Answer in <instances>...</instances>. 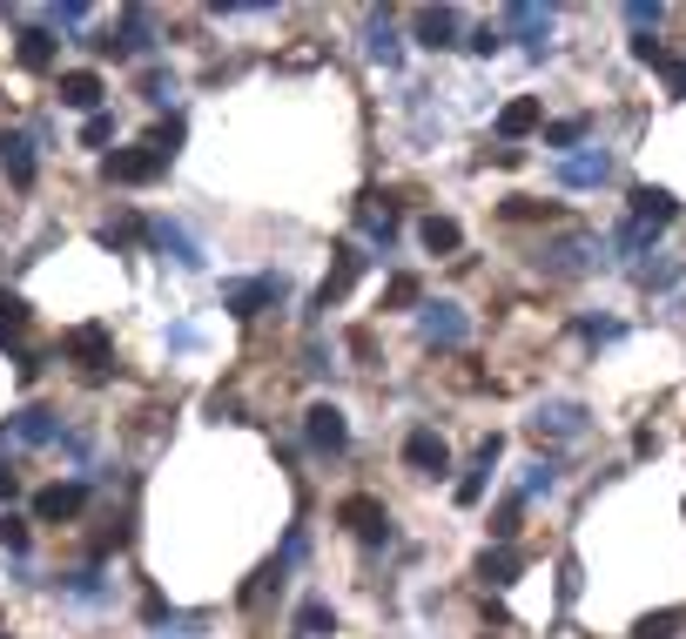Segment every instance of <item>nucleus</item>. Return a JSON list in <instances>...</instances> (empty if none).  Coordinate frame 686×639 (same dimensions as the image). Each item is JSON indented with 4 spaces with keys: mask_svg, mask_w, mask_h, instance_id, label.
<instances>
[{
    "mask_svg": "<svg viewBox=\"0 0 686 639\" xmlns=\"http://www.w3.org/2000/svg\"><path fill=\"white\" fill-rule=\"evenodd\" d=\"M282 297H290V284H282V276H242V284H222V310L236 316V324H256V316L276 310Z\"/></svg>",
    "mask_w": 686,
    "mask_h": 639,
    "instance_id": "1",
    "label": "nucleus"
},
{
    "mask_svg": "<svg viewBox=\"0 0 686 639\" xmlns=\"http://www.w3.org/2000/svg\"><path fill=\"white\" fill-rule=\"evenodd\" d=\"M61 357H68V364H81L88 377H108V364H115V330H108V324H74V330H61Z\"/></svg>",
    "mask_w": 686,
    "mask_h": 639,
    "instance_id": "2",
    "label": "nucleus"
},
{
    "mask_svg": "<svg viewBox=\"0 0 686 639\" xmlns=\"http://www.w3.org/2000/svg\"><path fill=\"white\" fill-rule=\"evenodd\" d=\"M81 511H88V478H55L34 492V526H68Z\"/></svg>",
    "mask_w": 686,
    "mask_h": 639,
    "instance_id": "3",
    "label": "nucleus"
},
{
    "mask_svg": "<svg viewBox=\"0 0 686 639\" xmlns=\"http://www.w3.org/2000/svg\"><path fill=\"white\" fill-rule=\"evenodd\" d=\"M498 34H505V41H532V55L545 61L552 55V41H545V34H552V8H539V0H512V8L498 14Z\"/></svg>",
    "mask_w": 686,
    "mask_h": 639,
    "instance_id": "4",
    "label": "nucleus"
},
{
    "mask_svg": "<svg viewBox=\"0 0 686 639\" xmlns=\"http://www.w3.org/2000/svg\"><path fill=\"white\" fill-rule=\"evenodd\" d=\"M161 169H169V162H161L148 142H129V148H108V155H101V176L121 182V189H142V182H155Z\"/></svg>",
    "mask_w": 686,
    "mask_h": 639,
    "instance_id": "5",
    "label": "nucleus"
},
{
    "mask_svg": "<svg viewBox=\"0 0 686 639\" xmlns=\"http://www.w3.org/2000/svg\"><path fill=\"white\" fill-rule=\"evenodd\" d=\"M418 337H424L431 350H465V337H471L465 303H424V310H418Z\"/></svg>",
    "mask_w": 686,
    "mask_h": 639,
    "instance_id": "6",
    "label": "nucleus"
},
{
    "mask_svg": "<svg viewBox=\"0 0 686 639\" xmlns=\"http://www.w3.org/2000/svg\"><path fill=\"white\" fill-rule=\"evenodd\" d=\"M337 526H350L363 545H390V511H384V498H371V492H350V498L337 505Z\"/></svg>",
    "mask_w": 686,
    "mask_h": 639,
    "instance_id": "7",
    "label": "nucleus"
},
{
    "mask_svg": "<svg viewBox=\"0 0 686 639\" xmlns=\"http://www.w3.org/2000/svg\"><path fill=\"white\" fill-rule=\"evenodd\" d=\"M303 445L323 451V458L350 451V418H344L337 405H310V411H303Z\"/></svg>",
    "mask_w": 686,
    "mask_h": 639,
    "instance_id": "8",
    "label": "nucleus"
},
{
    "mask_svg": "<svg viewBox=\"0 0 686 639\" xmlns=\"http://www.w3.org/2000/svg\"><path fill=\"white\" fill-rule=\"evenodd\" d=\"M148 250H161V263H176V269H202V243H195L176 216H155L148 222Z\"/></svg>",
    "mask_w": 686,
    "mask_h": 639,
    "instance_id": "9",
    "label": "nucleus"
},
{
    "mask_svg": "<svg viewBox=\"0 0 686 639\" xmlns=\"http://www.w3.org/2000/svg\"><path fill=\"white\" fill-rule=\"evenodd\" d=\"M363 263H371V256H363L357 243H337V263H330V276H323V284H316V297H310V316L316 310H330L350 284H357V276H363Z\"/></svg>",
    "mask_w": 686,
    "mask_h": 639,
    "instance_id": "10",
    "label": "nucleus"
},
{
    "mask_svg": "<svg viewBox=\"0 0 686 639\" xmlns=\"http://www.w3.org/2000/svg\"><path fill=\"white\" fill-rule=\"evenodd\" d=\"M404 465H411L418 478H444V471H452V445H444L431 424H418L411 437H404Z\"/></svg>",
    "mask_w": 686,
    "mask_h": 639,
    "instance_id": "11",
    "label": "nucleus"
},
{
    "mask_svg": "<svg viewBox=\"0 0 686 639\" xmlns=\"http://www.w3.org/2000/svg\"><path fill=\"white\" fill-rule=\"evenodd\" d=\"M586 424H592V411L573 405V397H552V405L532 411V431L539 437H586Z\"/></svg>",
    "mask_w": 686,
    "mask_h": 639,
    "instance_id": "12",
    "label": "nucleus"
},
{
    "mask_svg": "<svg viewBox=\"0 0 686 639\" xmlns=\"http://www.w3.org/2000/svg\"><path fill=\"white\" fill-rule=\"evenodd\" d=\"M108 101V82L95 68H61V108H81V114H101Z\"/></svg>",
    "mask_w": 686,
    "mask_h": 639,
    "instance_id": "13",
    "label": "nucleus"
},
{
    "mask_svg": "<svg viewBox=\"0 0 686 639\" xmlns=\"http://www.w3.org/2000/svg\"><path fill=\"white\" fill-rule=\"evenodd\" d=\"M558 182H565V189H599V182H613V155H605V148L565 155V162H558Z\"/></svg>",
    "mask_w": 686,
    "mask_h": 639,
    "instance_id": "14",
    "label": "nucleus"
},
{
    "mask_svg": "<svg viewBox=\"0 0 686 639\" xmlns=\"http://www.w3.org/2000/svg\"><path fill=\"white\" fill-rule=\"evenodd\" d=\"M539 129H545V101L539 95H518V101L498 108V135L505 142H525V135H539Z\"/></svg>",
    "mask_w": 686,
    "mask_h": 639,
    "instance_id": "15",
    "label": "nucleus"
},
{
    "mask_svg": "<svg viewBox=\"0 0 686 639\" xmlns=\"http://www.w3.org/2000/svg\"><path fill=\"white\" fill-rule=\"evenodd\" d=\"M21 445H61V411H48V405H27V411H14V424H8Z\"/></svg>",
    "mask_w": 686,
    "mask_h": 639,
    "instance_id": "16",
    "label": "nucleus"
},
{
    "mask_svg": "<svg viewBox=\"0 0 686 639\" xmlns=\"http://www.w3.org/2000/svg\"><path fill=\"white\" fill-rule=\"evenodd\" d=\"M599 256H592V243H579V236H565V243H552V250H539V269H552V276H586Z\"/></svg>",
    "mask_w": 686,
    "mask_h": 639,
    "instance_id": "17",
    "label": "nucleus"
},
{
    "mask_svg": "<svg viewBox=\"0 0 686 639\" xmlns=\"http://www.w3.org/2000/svg\"><path fill=\"white\" fill-rule=\"evenodd\" d=\"M14 55H21V68L48 74V68H55V55H61V48H55V27H21V34H14Z\"/></svg>",
    "mask_w": 686,
    "mask_h": 639,
    "instance_id": "18",
    "label": "nucleus"
},
{
    "mask_svg": "<svg viewBox=\"0 0 686 639\" xmlns=\"http://www.w3.org/2000/svg\"><path fill=\"white\" fill-rule=\"evenodd\" d=\"M418 48H431V55L458 48V14H452V8H424V14H418Z\"/></svg>",
    "mask_w": 686,
    "mask_h": 639,
    "instance_id": "19",
    "label": "nucleus"
},
{
    "mask_svg": "<svg viewBox=\"0 0 686 639\" xmlns=\"http://www.w3.org/2000/svg\"><path fill=\"white\" fill-rule=\"evenodd\" d=\"M633 216H639V222H653V229H666V222L679 216L673 189H653V182H639V189H633Z\"/></svg>",
    "mask_w": 686,
    "mask_h": 639,
    "instance_id": "20",
    "label": "nucleus"
},
{
    "mask_svg": "<svg viewBox=\"0 0 686 639\" xmlns=\"http://www.w3.org/2000/svg\"><path fill=\"white\" fill-rule=\"evenodd\" d=\"M0 169H8L14 189H34V135H8V142H0Z\"/></svg>",
    "mask_w": 686,
    "mask_h": 639,
    "instance_id": "21",
    "label": "nucleus"
},
{
    "mask_svg": "<svg viewBox=\"0 0 686 639\" xmlns=\"http://www.w3.org/2000/svg\"><path fill=\"white\" fill-rule=\"evenodd\" d=\"M418 243H424L431 256H458V250H465V229H458L452 216H424V222H418Z\"/></svg>",
    "mask_w": 686,
    "mask_h": 639,
    "instance_id": "22",
    "label": "nucleus"
},
{
    "mask_svg": "<svg viewBox=\"0 0 686 639\" xmlns=\"http://www.w3.org/2000/svg\"><path fill=\"white\" fill-rule=\"evenodd\" d=\"M565 485V465L558 458H532L525 465V478H518V498H552Z\"/></svg>",
    "mask_w": 686,
    "mask_h": 639,
    "instance_id": "23",
    "label": "nucleus"
},
{
    "mask_svg": "<svg viewBox=\"0 0 686 639\" xmlns=\"http://www.w3.org/2000/svg\"><path fill=\"white\" fill-rule=\"evenodd\" d=\"M518 572H525V558H518L512 545H492V552H484V558H478V579H484V586H492V592H505V586H512Z\"/></svg>",
    "mask_w": 686,
    "mask_h": 639,
    "instance_id": "24",
    "label": "nucleus"
},
{
    "mask_svg": "<svg viewBox=\"0 0 686 639\" xmlns=\"http://www.w3.org/2000/svg\"><path fill=\"white\" fill-rule=\"evenodd\" d=\"M290 626H297V639H330L337 632V606H330V599H303Z\"/></svg>",
    "mask_w": 686,
    "mask_h": 639,
    "instance_id": "25",
    "label": "nucleus"
},
{
    "mask_svg": "<svg viewBox=\"0 0 686 639\" xmlns=\"http://www.w3.org/2000/svg\"><path fill=\"white\" fill-rule=\"evenodd\" d=\"M592 135V114H565V122H545V148H558V162Z\"/></svg>",
    "mask_w": 686,
    "mask_h": 639,
    "instance_id": "26",
    "label": "nucleus"
},
{
    "mask_svg": "<svg viewBox=\"0 0 686 639\" xmlns=\"http://www.w3.org/2000/svg\"><path fill=\"white\" fill-rule=\"evenodd\" d=\"M633 284H639V290H673V284H679V256L653 250V263H633Z\"/></svg>",
    "mask_w": 686,
    "mask_h": 639,
    "instance_id": "27",
    "label": "nucleus"
},
{
    "mask_svg": "<svg viewBox=\"0 0 686 639\" xmlns=\"http://www.w3.org/2000/svg\"><path fill=\"white\" fill-rule=\"evenodd\" d=\"M371 61H384V68H397V61H404V34H397V21H390V14H371Z\"/></svg>",
    "mask_w": 686,
    "mask_h": 639,
    "instance_id": "28",
    "label": "nucleus"
},
{
    "mask_svg": "<svg viewBox=\"0 0 686 639\" xmlns=\"http://www.w3.org/2000/svg\"><path fill=\"white\" fill-rule=\"evenodd\" d=\"M182 142H189V122H182V114H161V122L148 129V148L161 155V162H176V155H182Z\"/></svg>",
    "mask_w": 686,
    "mask_h": 639,
    "instance_id": "29",
    "label": "nucleus"
},
{
    "mask_svg": "<svg viewBox=\"0 0 686 639\" xmlns=\"http://www.w3.org/2000/svg\"><path fill=\"white\" fill-rule=\"evenodd\" d=\"M95 243H101V250H135V243H148V222H135V216L101 222V229H95Z\"/></svg>",
    "mask_w": 686,
    "mask_h": 639,
    "instance_id": "30",
    "label": "nucleus"
},
{
    "mask_svg": "<svg viewBox=\"0 0 686 639\" xmlns=\"http://www.w3.org/2000/svg\"><path fill=\"white\" fill-rule=\"evenodd\" d=\"M27 316H34V310H27V297H21V290H0V350H8V343L27 330Z\"/></svg>",
    "mask_w": 686,
    "mask_h": 639,
    "instance_id": "31",
    "label": "nucleus"
},
{
    "mask_svg": "<svg viewBox=\"0 0 686 639\" xmlns=\"http://www.w3.org/2000/svg\"><path fill=\"white\" fill-rule=\"evenodd\" d=\"M653 236H660L653 222L626 216V222H619V236H613V250H619V256H653Z\"/></svg>",
    "mask_w": 686,
    "mask_h": 639,
    "instance_id": "32",
    "label": "nucleus"
},
{
    "mask_svg": "<svg viewBox=\"0 0 686 639\" xmlns=\"http://www.w3.org/2000/svg\"><path fill=\"white\" fill-rule=\"evenodd\" d=\"M377 310H424V284H418V276H390Z\"/></svg>",
    "mask_w": 686,
    "mask_h": 639,
    "instance_id": "33",
    "label": "nucleus"
},
{
    "mask_svg": "<svg viewBox=\"0 0 686 639\" xmlns=\"http://www.w3.org/2000/svg\"><path fill=\"white\" fill-rule=\"evenodd\" d=\"M505 222H552L558 216V203H532V195H512V203L498 209Z\"/></svg>",
    "mask_w": 686,
    "mask_h": 639,
    "instance_id": "34",
    "label": "nucleus"
},
{
    "mask_svg": "<svg viewBox=\"0 0 686 639\" xmlns=\"http://www.w3.org/2000/svg\"><path fill=\"white\" fill-rule=\"evenodd\" d=\"M518 518H525V498L512 492V498L498 505V518H492V545H512V539H518Z\"/></svg>",
    "mask_w": 686,
    "mask_h": 639,
    "instance_id": "35",
    "label": "nucleus"
},
{
    "mask_svg": "<svg viewBox=\"0 0 686 639\" xmlns=\"http://www.w3.org/2000/svg\"><path fill=\"white\" fill-rule=\"evenodd\" d=\"M142 101H155V108H169V101H176V74H161V68H148V74H142ZM169 114H176V108H169Z\"/></svg>",
    "mask_w": 686,
    "mask_h": 639,
    "instance_id": "36",
    "label": "nucleus"
},
{
    "mask_svg": "<svg viewBox=\"0 0 686 639\" xmlns=\"http://www.w3.org/2000/svg\"><path fill=\"white\" fill-rule=\"evenodd\" d=\"M686 626V613H646L639 626H633V639H673Z\"/></svg>",
    "mask_w": 686,
    "mask_h": 639,
    "instance_id": "37",
    "label": "nucleus"
},
{
    "mask_svg": "<svg viewBox=\"0 0 686 639\" xmlns=\"http://www.w3.org/2000/svg\"><path fill=\"white\" fill-rule=\"evenodd\" d=\"M34 545V532H27V518H14V511H0V552H27Z\"/></svg>",
    "mask_w": 686,
    "mask_h": 639,
    "instance_id": "38",
    "label": "nucleus"
},
{
    "mask_svg": "<svg viewBox=\"0 0 686 639\" xmlns=\"http://www.w3.org/2000/svg\"><path fill=\"white\" fill-rule=\"evenodd\" d=\"M579 337H586V343H619L626 324H613V316H579Z\"/></svg>",
    "mask_w": 686,
    "mask_h": 639,
    "instance_id": "39",
    "label": "nucleus"
},
{
    "mask_svg": "<svg viewBox=\"0 0 686 639\" xmlns=\"http://www.w3.org/2000/svg\"><path fill=\"white\" fill-rule=\"evenodd\" d=\"M115 142V114L101 108V114H88V122H81V148H108Z\"/></svg>",
    "mask_w": 686,
    "mask_h": 639,
    "instance_id": "40",
    "label": "nucleus"
},
{
    "mask_svg": "<svg viewBox=\"0 0 686 639\" xmlns=\"http://www.w3.org/2000/svg\"><path fill=\"white\" fill-rule=\"evenodd\" d=\"M363 229H371V243H377L384 256L397 250V222H390V216H377V209H363Z\"/></svg>",
    "mask_w": 686,
    "mask_h": 639,
    "instance_id": "41",
    "label": "nucleus"
},
{
    "mask_svg": "<svg viewBox=\"0 0 686 639\" xmlns=\"http://www.w3.org/2000/svg\"><path fill=\"white\" fill-rule=\"evenodd\" d=\"M484 478H492V465L478 458V465H471V471L458 478V505H478V498H484Z\"/></svg>",
    "mask_w": 686,
    "mask_h": 639,
    "instance_id": "42",
    "label": "nucleus"
},
{
    "mask_svg": "<svg viewBox=\"0 0 686 639\" xmlns=\"http://www.w3.org/2000/svg\"><path fill=\"white\" fill-rule=\"evenodd\" d=\"M633 61H639V68H666V48H660V34H633Z\"/></svg>",
    "mask_w": 686,
    "mask_h": 639,
    "instance_id": "43",
    "label": "nucleus"
},
{
    "mask_svg": "<svg viewBox=\"0 0 686 639\" xmlns=\"http://www.w3.org/2000/svg\"><path fill=\"white\" fill-rule=\"evenodd\" d=\"M129 539H135V526H129V518H115V526H108V532L95 539V558H108V552H121V545H129Z\"/></svg>",
    "mask_w": 686,
    "mask_h": 639,
    "instance_id": "44",
    "label": "nucleus"
},
{
    "mask_svg": "<svg viewBox=\"0 0 686 639\" xmlns=\"http://www.w3.org/2000/svg\"><path fill=\"white\" fill-rule=\"evenodd\" d=\"M88 21V0H61V8H48V27H81Z\"/></svg>",
    "mask_w": 686,
    "mask_h": 639,
    "instance_id": "45",
    "label": "nucleus"
},
{
    "mask_svg": "<svg viewBox=\"0 0 686 639\" xmlns=\"http://www.w3.org/2000/svg\"><path fill=\"white\" fill-rule=\"evenodd\" d=\"M471 55H484V61L505 55V34H498V27H478V34H471Z\"/></svg>",
    "mask_w": 686,
    "mask_h": 639,
    "instance_id": "46",
    "label": "nucleus"
},
{
    "mask_svg": "<svg viewBox=\"0 0 686 639\" xmlns=\"http://www.w3.org/2000/svg\"><path fill=\"white\" fill-rule=\"evenodd\" d=\"M626 21L646 34V27H660V8H653V0H633V8H626Z\"/></svg>",
    "mask_w": 686,
    "mask_h": 639,
    "instance_id": "47",
    "label": "nucleus"
},
{
    "mask_svg": "<svg viewBox=\"0 0 686 639\" xmlns=\"http://www.w3.org/2000/svg\"><path fill=\"white\" fill-rule=\"evenodd\" d=\"M666 95L686 101V61H666Z\"/></svg>",
    "mask_w": 686,
    "mask_h": 639,
    "instance_id": "48",
    "label": "nucleus"
},
{
    "mask_svg": "<svg viewBox=\"0 0 686 639\" xmlns=\"http://www.w3.org/2000/svg\"><path fill=\"white\" fill-rule=\"evenodd\" d=\"M350 357H363V364H371V357H377V337H371V330H350Z\"/></svg>",
    "mask_w": 686,
    "mask_h": 639,
    "instance_id": "49",
    "label": "nucleus"
},
{
    "mask_svg": "<svg viewBox=\"0 0 686 639\" xmlns=\"http://www.w3.org/2000/svg\"><path fill=\"white\" fill-rule=\"evenodd\" d=\"M195 343H202V330H195V324H176V330H169V350H195Z\"/></svg>",
    "mask_w": 686,
    "mask_h": 639,
    "instance_id": "50",
    "label": "nucleus"
},
{
    "mask_svg": "<svg viewBox=\"0 0 686 639\" xmlns=\"http://www.w3.org/2000/svg\"><path fill=\"white\" fill-rule=\"evenodd\" d=\"M573 592H579V566L565 558V566H558V599H573Z\"/></svg>",
    "mask_w": 686,
    "mask_h": 639,
    "instance_id": "51",
    "label": "nucleus"
},
{
    "mask_svg": "<svg viewBox=\"0 0 686 639\" xmlns=\"http://www.w3.org/2000/svg\"><path fill=\"white\" fill-rule=\"evenodd\" d=\"M0 451H8V431H0ZM0 498H14V471H8V458H0Z\"/></svg>",
    "mask_w": 686,
    "mask_h": 639,
    "instance_id": "52",
    "label": "nucleus"
},
{
    "mask_svg": "<svg viewBox=\"0 0 686 639\" xmlns=\"http://www.w3.org/2000/svg\"><path fill=\"white\" fill-rule=\"evenodd\" d=\"M0 639H14V632H0Z\"/></svg>",
    "mask_w": 686,
    "mask_h": 639,
    "instance_id": "53",
    "label": "nucleus"
}]
</instances>
